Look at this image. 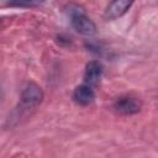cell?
Masks as SVG:
<instances>
[{"mask_svg": "<svg viewBox=\"0 0 158 158\" xmlns=\"http://www.w3.org/2000/svg\"><path fill=\"white\" fill-rule=\"evenodd\" d=\"M70 23L73 28L83 36H93L96 33V25L94 21L80 9H73L69 11Z\"/></svg>", "mask_w": 158, "mask_h": 158, "instance_id": "2", "label": "cell"}, {"mask_svg": "<svg viewBox=\"0 0 158 158\" xmlns=\"http://www.w3.org/2000/svg\"><path fill=\"white\" fill-rule=\"evenodd\" d=\"M112 109L123 116H131L138 114L142 109V100L133 95H123L115 100Z\"/></svg>", "mask_w": 158, "mask_h": 158, "instance_id": "3", "label": "cell"}, {"mask_svg": "<svg viewBox=\"0 0 158 158\" xmlns=\"http://www.w3.org/2000/svg\"><path fill=\"white\" fill-rule=\"evenodd\" d=\"M102 75V65L99 60H90L85 65L84 72V84L94 88L99 84Z\"/></svg>", "mask_w": 158, "mask_h": 158, "instance_id": "5", "label": "cell"}, {"mask_svg": "<svg viewBox=\"0 0 158 158\" xmlns=\"http://www.w3.org/2000/svg\"><path fill=\"white\" fill-rule=\"evenodd\" d=\"M43 98H44V93L42 88L35 81H27L20 93L19 106L22 110L33 109L43 101Z\"/></svg>", "mask_w": 158, "mask_h": 158, "instance_id": "1", "label": "cell"}, {"mask_svg": "<svg viewBox=\"0 0 158 158\" xmlns=\"http://www.w3.org/2000/svg\"><path fill=\"white\" fill-rule=\"evenodd\" d=\"M135 0H112L104 12V19L106 21H114L128 12Z\"/></svg>", "mask_w": 158, "mask_h": 158, "instance_id": "4", "label": "cell"}, {"mask_svg": "<svg viewBox=\"0 0 158 158\" xmlns=\"http://www.w3.org/2000/svg\"><path fill=\"white\" fill-rule=\"evenodd\" d=\"M46 2V0H9L7 5L11 7H20V9H31L41 6Z\"/></svg>", "mask_w": 158, "mask_h": 158, "instance_id": "7", "label": "cell"}, {"mask_svg": "<svg viewBox=\"0 0 158 158\" xmlns=\"http://www.w3.org/2000/svg\"><path fill=\"white\" fill-rule=\"evenodd\" d=\"M72 99L75 104L80 105V106H88L95 99L94 88H91L86 84H81L74 89V91L72 94Z\"/></svg>", "mask_w": 158, "mask_h": 158, "instance_id": "6", "label": "cell"}]
</instances>
